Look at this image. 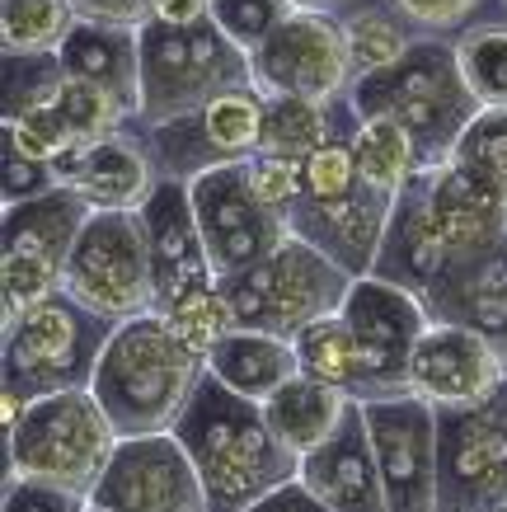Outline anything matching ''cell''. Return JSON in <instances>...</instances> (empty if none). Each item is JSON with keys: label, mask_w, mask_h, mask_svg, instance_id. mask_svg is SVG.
<instances>
[{"label": "cell", "mask_w": 507, "mask_h": 512, "mask_svg": "<svg viewBox=\"0 0 507 512\" xmlns=\"http://www.w3.org/2000/svg\"><path fill=\"white\" fill-rule=\"evenodd\" d=\"M174 437L198 466L212 512H249L259 498L301 475V456L277 442L263 404L226 390L212 372H202L193 400L174 423Z\"/></svg>", "instance_id": "1"}, {"label": "cell", "mask_w": 507, "mask_h": 512, "mask_svg": "<svg viewBox=\"0 0 507 512\" xmlns=\"http://www.w3.org/2000/svg\"><path fill=\"white\" fill-rule=\"evenodd\" d=\"M202 372L207 362L174 339V329L151 311L113 325L90 390L118 437H151L174 433Z\"/></svg>", "instance_id": "2"}, {"label": "cell", "mask_w": 507, "mask_h": 512, "mask_svg": "<svg viewBox=\"0 0 507 512\" xmlns=\"http://www.w3.org/2000/svg\"><path fill=\"white\" fill-rule=\"evenodd\" d=\"M348 99L362 118H395L414 137L423 170H437L456 156V141L479 113L456 66V47L446 38H418L395 66L353 80Z\"/></svg>", "instance_id": "3"}, {"label": "cell", "mask_w": 507, "mask_h": 512, "mask_svg": "<svg viewBox=\"0 0 507 512\" xmlns=\"http://www.w3.org/2000/svg\"><path fill=\"white\" fill-rule=\"evenodd\" d=\"M118 428L108 423L94 390H57L5 428V480H43L90 498L118 451Z\"/></svg>", "instance_id": "4"}, {"label": "cell", "mask_w": 507, "mask_h": 512, "mask_svg": "<svg viewBox=\"0 0 507 512\" xmlns=\"http://www.w3.org/2000/svg\"><path fill=\"white\" fill-rule=\"evenodd\" d=\"M249 52L226 38L212 19L202 24H141V109L137 127H160L207 109L231 90H249Z\"/></svg>", "instance_id": "5"}, {"label": "cell", "mask_w": 507, "mask_h": 512, "mask_svg": "<svg viewBox=\"0 0 507 512\" xmlns=\"http://www.w3.org/2000/svg\"><path fill=\"white\" fill-rule=\"evenodd\" d=\"M353 282L357 278H348L334 259H324L301 235H287L259 264L240 268L231 278H216V287L226 292L240 329L296 339L306 325L343 311Z\"/></svg>", "instance_id": "6"}, {"label": "cell", "mask_w": 507, "mask_h": 512, "mask_svg": "<svg viewBox=\"0 0 507 512\" xmlns=\"http://www.w3.org/2000/svg\"><path fill=\"white\" fill-rule=\"evenodd\" d=\"M113 325L57 292L38 311L0 325V386L24 400L57 390H90Z\"/></svg>", "instance_id": "7"}, {"label": "cell", "mask_w": 507, "mask_h": 512, "mask_svg": "<svg viewBox=\"0 0 507 512\" xmlns=\"http://www.w3.org/2000/svg\"><path fill=\"white\" fill-rule=\"evenodd\" d=\"M62 292L108 325L155 311V273L141 212H94L62 273Z\"/></svg>", "instance_id": "8"}, {"label": "cell", "mask_w": 507, "mask_h": 512, "mask_svg": "<svg viewBox=\"0 0 507 512\" xmlns=\"http://www.w3.org/2000/svg\"><path fill=\"white\" fill-rule=\"evenodd\" d=\"M146 156L155 165L160 184H193L202 174L226 170V165H245L259 151V132H263V94L249 90H231L212 99L207 109L174 118L160 127H137Z\"/></svg>", "instance_id": "9"}, {"label": "cell", "mask_w": 507, "mask_h": 512, "mask_svg": "<svg viewBox=\"0 0 507 512\" xmlns=\"http://www.w3.org/2000/svg\"><path fill=\"white\" fill-rule=\"evenodd\" d=\"M507 503V381L470 409H437V512Z\"/></svg>", "instance_id": "10"}, {"label": "cell", "mask_w": 507, "mask_h": 512, "mask_svg": "<svg viewBox=\"0 0 507 512\" xmlns=\"http://www.w3.org/2000/svg\"><path fill=\"white\" fill-rule=\"evenodd\" d=\"M254 90L310 99V104H334L353 90V66L343 43V19L320 10H292L254 52H249Z\"/></svg>", "instance_id": "11"}, {"label": "cell", "mask_w": 507, "mask_h": 512, "mask_svg": "<svg viewBox=\"0 0 507 512\" xmlns=\"http://www.w3.org/2000/svg\"><path fill=\"white\" fill-rule=\"evenodd\" d=\"M90 503L104 512H212L198 466L174 433L123 437Z\"/></svg>", "instance_id": "12"}, {"label": "cell", "mask_w": 507, "mask_h": 512, "mask_svg": "<svg viewBox=\"0 0 507 512\" xmlns=\"http://www.w3.org/2000/svg\"><path fill=\"white\" fill-rule=\"evenodd\" d=\"M188 193H193V212H198L216 278H231L240 268L259 264L263 254H273L292 235V217H282V212H273V207H263L254 198L245 165L202 174V179L188 184Z\"/></svg>", "instance_id": "13"}, {"label": "cell", "mask_w": 507, "mask_h": 512, "mask_svg": "<svg viewBox=\"0 0 507 512\" xmlns=\"http://www.w3.org/2000/svg\"><path fill=\"white\" fill-rule=\"evenodd\" d=\"M390 512H437V409L418 395L362 404Z\"/></svg>", "instance_id": "14"}, {"label": "cell", "mask_w": 507, "mask_h": 512, "mask_svg": "<svg viewBox=\"0 0 507 512\" xmlns=\"http://www.w3.org/2000/svg\"><path fill=\"white\" fill-rule=\"evenodd\" d=\"M338 315L353 325L357 343H362L376 400L409 395V367H414L418 339H423L432 325L428 311H423V301H418L414 292L395 287V282L357 278Z\"/></svg>", "instance_id": "15"}, {"label": "cell", "mask_w": 507, "mask_h": 512, "mask_svg": "<svg viewBox=\"0 0 507 512\" xmlns=\"http://www.w3.org/2000/svg\"><path fill=\"white\" fill-rule=\"evenodd\" d=\"M503 381L507 362L484 334L465 325H437V320L418 339L414 367H409V395L432 409H470L489 400Z\"/></svg>", "instance_id": "16"}, {"label": "cell", "mask_w": 507, "mask_h": 512, "mask_svg": "<svg viewBox=\"0 0 507 512\" xmlns=\"http://www.w3.org/2000/svg\"><path fill=\"white\" fill-rule=\"evenodd\" d=\"M390 212H395V198L357 184L338 198H301L292 207V235L315 245L324 259H334L348 278H371Z\"/></svg>", "instance_id": "17"}, {"label": "cell", "mask_w": 507, "mask_h": 512, "mask_svg": "<svg viewBox=\"0 0 507 512\" xmlns=\"http://www.w3.org/2000/svg\"><path fill=\"white\" fill-rule=\"evenodd\" d=\"M141 226H146L155 273V311L198 287H216V268L207 240H202L188 184H155V193L141 202Z\"/></svg>", "instance_id": "18"}, {"label": "cell", "mask_w": 507, "mask_h": 512, "mask_svg": "<svg viewBox=\"0 0 507 512\" xmlns=\"http://www.w3.org/2000/svg\"><path fill=\"white\" fill-rule=\"evenodd\" d=\"M423 179H428V207L451 254V268L475 264L507 240V198L489 179H479L456 160L423 170Z\"/></svg>", "instance_id": "19"}, {"label": "cell", "mask_w": 507, "mask_h": 512, "mask_svg": "<svg viewBox=\"0 0 507 512\" xmlns=\"http://www.w3.org/2000/svg\"><path fill=\"white\" fill-rule=\"evenodd\" d=\"M301 480L334 512H390L362 404H353V414L343 419V428L320 451L301 456Z\"/></svg>", "instance_id": "20"}, {"label": "cell", "mask_w": 507, "mask_h": 512, "mask_svg": "<svg viewBox=\"0 0 507 512\" xmlns=\"http://www.w3.org/2000/svg\"><path fill=\"white\" fill-rule=\"evenodd\" d=\"M446 273H451V254H446L442 231H437V221H432L428 179L418 174L414 184L395 198V212H390V226H385V240H381V254H376L371 278L395 282L404 292L423 296V292H432Z\"/></svg>", "instance_id": "21"}, {"label": "cell", "mask_w": 507, "mask_h": 512, "mask_svg": "<svg viewBox=\"0 0 507 512\" xmlns=\"http://www.w3.org/2000/svg\"><path fill=\"white\" fill-rule=\"evenodd\" d=\"M428 320L437 325H465L484 334L507 362V240L489 249L475 264L451 268L432 292L418 296Z\"/></svg>", "instance_id": "22"}, {"label": "cell", "mask_w": 507, "mask_h": 512, "mask_svg": "<svg viewBox=\"0 0 507 512\" xmlns=\"http://www.w3.org/2000/svg\"><path fill=\"white\" fill-rule=\"evenodd\" d=\"M57 57H62L66 76L94 80L99 90H108L137 118V109H141V29L80 19L76 33L62 43Z\"/></svg>", "instance_id": "23"}, {"label": "cell", "mask_w": 507, "mask_h": 512, "mask_svg": "<svg viewBox=\"0 0 507 512\" xmlns=\"http://www.w3.org/2000/svg\"><path fill=\"white\" fill-rule=\"evenodd\" d=\"M90 217L94 207L76 188H52L43 198L15 202L0 217V254H38V259H52L66 273V259H71Z\"/></svg>", "instance_id": "24"}, {"label": "cell", "mask_w": 507, "mask_h": 512, "mask_svg": "<svg viewBox=\"0 0 507 512\" xmlns=\"http://www.w3.org/2000/svg\"><path fill=\"white\" fill-rule=\"evenodd\" d=\"M362 113L343 94L334 104H310V99H287V94H263V132L259 151L282 160H310L329 141H353Z\"/></svg>", "instance_id": "25"}, {"label": "cell", "mask_w": 507, "mask_h": 512, "mask_svg": "<svg viewBox=\"0 0 507 512\" xmlns=\"http://www.w3.org/2000/svg\"><path fill=\"white\" fill-rule=\"evenodd\" d=\"M155 165L132 127L118 137L90 141L85 170L76 179V193L90 202L94 212H141V202L155 193Z\"/></svg>", "instance_id": "26"}, {"label": "cell", "mask_w": 507, "mask_h": 512, "mask_svg": "<svg viewBox=\"0 0 507 512\" xmlns=\"http://www.w3.org/2000/svg\"><path fill=\"white\" fill-rule=\"evenodd\" d=\"M207 372L226 390L263 404V400H273L292 376H301V362H296L292 339L259 334V329H231V334L207 353Z\"/></svg>", "instance_id": "27"}, {"label": "cell", "mask_w": 507, "mask_h": 512, "mask_svg": "<svg viewBox=\"0 0 507 512\" xmlns=\"http://www.w3.org/2000/svg\"><path fill=\"white\" fill-rule=\"evenodd\" d=\"M353 404L357 400H348L343 390L320 386L310 376H292L273 400H263V419H268L277 442L292 456H310V451H320L343 428V419L353 414Z\"/></svg>", "instance_id": "28"}, {"label": "cell", "mask_w": 507, "mask_h": 512, "mask_svg": "<svg viewBox=\"0 0 507 512\" xmlns=\"http://www.w3.org/2000/svg\"><path fill=\"white\" fill-rule=\"evenodd\" d=\"M296 362H301V376L320 381V386L343 390L348 400L371 404L376 390H371L367 376V357H362V343H357L353 325L343 315H324L315 325H306L296 334Z\"/></svg>", "instance_id": "29"}, {"label": "cell", "mask_w": 507, "mask_h": 512, "mask_svg": "<svg viewBox=\"0 0 507 512\" xmlns=\"http://www.w3.org/2000/svg\"><path fill=\"white\" fill-rule=\"evenodd\" d=\"M353 165L357 179L385 198H400L404 188L423 174L414 137L395 118H362L353 132Z\"/></svg>", "instance_id": "30"}, {"label": "cell", "mask_w": 507, "mask_h": 512, "mask_svg": "<svg viewBox=\"0 0 507 512\" xmlns=\"http://www.w3.org/2000/svg\"><path fill=\"white\" fill-rule=\"evenodd\" d=\"M343 43H348V66L353 80H367L385 66H395L418 43V33L404 24L390 0H362L343 15Z\"/></svg>", "instance_id": "31"}, {"label": "cell", "mask_w": 507, "mask_h": 512, "mask_svg": "<svg viewBox=\"0 0 507 512\" xmlns=\"http://www.w3.org/2000/svg\"><path fill=\"white\" fill-rule=\"evenodd\" d=\"M456 66L479 109H507V15L479 19L451 38Z\"/></svg>", "instance_id": "32"}, {"label": "cell", "mask_w": 507, "mask_h": 512, "mask_svg": "<svg viewBox=\"0 0 507 512\" xmlns=\"http://www.w3.org/2000/svg\"><path fill=\"white\" fill-rule=\"evenodd\" d=\"M76 24V0H0V52H62Z\"/></svg>", "instance_id": "33"}, {"label": "cell", "mask_w": 507, "mask_h": 512, "mask_svg": "<svg viewBox=\"0 0 507 512\" xmlns=\"http://www.w3.org/2000/svg\"><path fill=\"white\" fill-rule=\"evenodd\" d=\"M155 315H160V320L174 329V339L184 343V348H193L202 362H207V353H212L231 329H240V320H235L231 301H226L221 287H198V292H188V296H179V301L160 306Z\"/></svg>", "instance_id": "34"}, {"label": "cell", "mask_w": 507, "mask_h": 512, "mask_svg": "<svg viewBox=\"0 0 507 512\" xmlns=\"http://www.w3.org/2000/svg\"><path fill=\"white\" fill-rule=\"evenodd\" d=\"M57 109H62V118L71 123V132H76L80 141H104V137H118L123 127H132L137 118L113 99L108 90H99L94 80H80V76H66L62 90H57V99H52Z\"/></svg>", "instance_id": "35"}, {"label": "cell", "mask_w": 507, "mask_h": 512, "mask_svg": "<svg viewBox=\"0 0 507 512\" xmlns=\"http://www.w3.org/2000/svg\"><path fill=\"white\" fill-rule=\"evenodd\" d=\"M0 66H5V76H0V104H5V113L52 104L66 80L57 52H5Z\"/></svg>", "instance_id": "36"}, {"label": "cell", "mask_w": 507, "mask_h": 512, "mask_svg": "<svg viewBox=\"0 0 507 512\" xmlns=\"http://www.w3.org/2000/svg\"><path fill=\"white\" fill-rule=\"evenodd\" d=\"M62 292V268L38 254H0V325L38 311Z\"/></svg>", "instance_id": "37"}, {"label": "cell", "mask_w": 507, "mask_h": 512, "mask_svg": "<svg viewBox=\"0 0 507 512\" xmlns=\"http://www.w3.org/2000/svg\"><path fill=\"white\" fill-rule=\"evenodd\" d=\"M0 141L15 146L19 156L38 160V165H52L80 137L71 132V123L62 118L57 104H38V109H24V113H5L0 118Z\"/></svg>", "instance_id": "38"}, {"label": "cell", "mask_w": 507, "mask_h": 512, "mask_svg": "<svg viewBox=\"0 0 507 512\" xmlns=\"http://www.w3.org/2000/svg\"><path fill=\"white\" fill-rule=\"evenodd\" d=\"M451 160L475 170L479 179H489L507 198V109H479L475 123L465 127V137L456 141Z\"/></svg>", "instance_id": "39"}, {"label": "cell", "mask_w": 507, "mask_h": 512, "mask_svg": "<svg viewBox=\"0 0 507 512\" xmlns=\"http://www.w3.org/2000/svg\"><path fill=\"white\" fill-rule=\"evenodd\" d=\"M390 10L418 33V38H456L479 19L503 15L498 0H390Z\"/></svg>", "instance_id": "40"}, {"label": "cell", "mask_w": 507, "mask_h": 512, "mask_svg": "<svg viewBox=\"0 0 507 512\" xmlns=\"http://www.w3.org/2000/svg\"><path fill=\"white\" fill-rule=\"evenodd\" d=\"M287 15H292V0H212V24L240 52H254Z\"/></svg>", "instance_id": "41"}, {"label": "cell", "mask_w": 507, "mask_h": 512, "mask_svg": "<svg viewBox=\"0 0 507 512\" xmlns=\"http://www.w3.org/2000/svg\"><path fill=\"white\" fill-rule=\"evenodd\" d=\"M301 165H306V160H282V156H263V151H254V156L245 160V179H249L254 198H259L263 207H273V212H282V217H292V207L301 202Z\"/></svg>", "instance_id": "42"}, {"label": "cell", "mask_w": 507, "mask_h": 512, "mask_svg": "<svg viewBox=\"0 0 507 512\" xmlns=\"http://www.w3.org/2000/svg\"><path fill=\"white\" fill-rule=\"evenodd\" d=\"M90 498L71 494V489H57V484L43 480H19L10 475L5 480V494H0V512H85Z\"/></svg>", "instance_id": "43"}, {"label": "cell", "mask_w": 507, "mask_h": 512, "mask_svg": "<svg viewBox=\"0 0 507 512\" xmlns=\"http://www.w3.org/2000/svg\"><path fill=\"white\" fill-rule=\"evenodd\" d=\"M52 188H57L52 165H38V160L19 156L15 146H5V141H0V198H5V207L29 202V198H43V193H52Z\"/></svg>", "instance_id": "44"}, {"label": "cell", "mask_w": 507, "mask_h": 512, "mask_svg": "<svg viewBox=\"0 0 507 512\" xmlns=\"http://www.w3.org/2000/svg\"><path fill=\"white\" fill-rule=\"evenodd\" d=\"M76 15L94 19V24H123V29H141L151 24L155 0H76Z\"/></svg>", "instance_id": "45"}, {"label": "cell", "mask_w": 507, "mask_h": 512, "mask_svg": "<svg viewBox=\"0 0 507 512\" xmlns=\"http://www.w3.org/2000/svg\"><path fill=\"white\" fill-rule=\"evenodd\" d=\"M249 512H334V508H329L324 498H315V489L296 475V480H287L282 489H273L268 498H259Z\"/></svg>", "instance_id": "46"}, {"label": "cell", "mask_w": 507, "mask_h": 512, "mask_svg": "<svg viewBox=\"0 0 507 512\" xmlns=\"http://www.w3.org/2000/svg\"><path fill=\"white\" fill-rule=\"evenodd\" d=\"M160 24H202L212 19V0H155V15Z\"/></svg>", "instance_id": "47"}, {"label": "cell", "mask_w": 507, "mask_h": 512, "mask_svg": "<svg viewBox=\"0 0 507 512\" xmlns=\"http://www.w3.org/2000/svg\"><path fill=\"white\" fill-rule=\"evenodd\" d=\"M353 5H362V0H292V10H320V15H348Z\"/></svg>", "instance_id": "48"}, {"label": "cell", "mask_w": 507, "mask_h": 512, "mask_svg": "<svg viewBox=\"0 0 507 512\" xmlns=\"http://www.w3.org/2000/svg\"><path fill=\"white\" fill-rule=\"evenodd\" d=\"M489 512H507V503H498V508H489Z\"/></svg>", "instance_id": "49"}, {"label": "cell", "mask_w": 507, "mask_h": 512, "mask_svg": "<svg viewBox=\"0 0 507 512\" xmlns=\"http://www.w3.org/2000/svg\"><path fill=\"white\" fill-rule=\"evenodd\" d=\"M498 10H503V15H507V0H498Z\"/></svg>", "instance_id": "50"}, {"label": "cell", "mask_w": 507, "mask_h": 512, "mask_svg": "<svg viewBox=\"0 0 507 512\" xmlns=\"http://www.w3.org/2000/svg\"><path fill=\"white\" fill-rule=\"evenodd\" d=\"M85 512H104V508H94V503H90V508H85Z\"/></svg>", "instance_id": "51"}]
</instances>
